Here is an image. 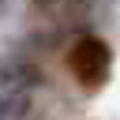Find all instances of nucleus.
Segmentation results:
<instances>
[{
	"mask_svg": "<svg viewBox=\"0 0 120 120\" xmlns=\"http://www.w3.org/2000/svg\"><path fill=\"white\" fill-rule=\"evenodd\" d=\"M68 68H71V75H75V82L82 90L105 86L109 75H112V49H109V41H101L98 34H82L71 45V52H68Z\"/></svg>",
	"mask_w": 120,
	"mask_h": 120,
	"instance_id": "obj_1",
	"label": "nucleus"
}]
</instances>
